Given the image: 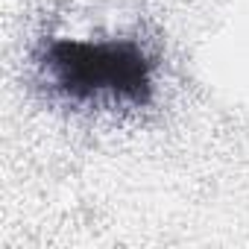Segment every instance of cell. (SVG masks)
Returning a JSON list of instances; mask_svg holds the SVG:
<instances>
[{
  "instance_id": "6da1fadb",
  "label": "cell",
  "mask_w": 249,
  "mask_h": 249,
  "mask_svg": "<svg viewBox=\"0 0 249 249\" xmlns=\"http://www.w3.org/2000/svg\"><path fill=\"white\" fill-rule=\"evenodd\" d=\"M36 59L44 85L76 108H147L156 97V62L135 38H47Z\"/></svg>"
}]
</instances>
